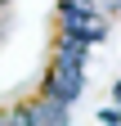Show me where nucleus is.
I'll list each match as a JSON object with an SVG mask.
<instances>
[{
	"instance_id": "1",
	"label": "nucleus",
	"mask_w": 121,
	"mask_h": 126,
	"mask_svg": "<svg viewBox=\"0 0 121 126\" xmlns=\"http://www.w3.org/2000/svg\"><path fill=\"white\" fill-rule=\"evenodd\" d=\"M85 90V68L81 63H67V59H54L49 72H45V86H40V99H49L58 108H72Z\"/></svg>"
}]
</instances>
